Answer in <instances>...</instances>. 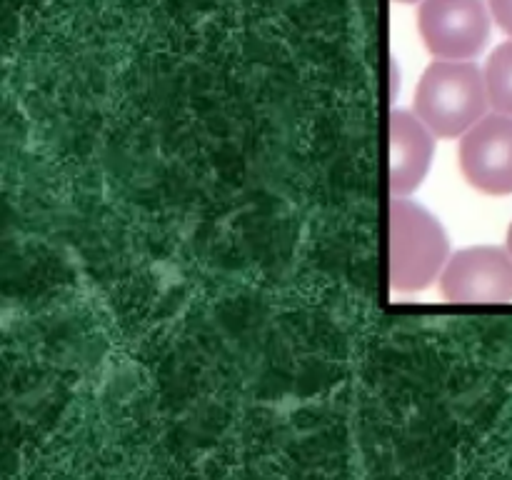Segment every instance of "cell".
Here are the masks:
<instances>
[{"label":"cell","mask_w":512,"mask_h":480,"mask_svg":"<svg viewBox=\"0 0 512 480\" xmlns=\"http://www.w3.org/2000/svg\"><path fill=\"white\" fill-rule=\"evenodd\" d=\"M450 243L430 210L405 195L390 200V288L425 290L448 263Z\"/></svg>","instance_id":"2"},{"label":"cell","mask_w":512,"mask_h":480,"mask_svg":"<svg viewBox=\"0 0 512 480\" xmlns=\"http://www.w3.org/2000/svg\"><path fill=\"white\" fill-rule=\"evenodd\" d=\"M395 3H418V0H395Z\"/></svg>","instance_id":"10"},{"label":"cell","mask_w":512,"mask_h":480,"mask_svg":"<svg viewBox=\"0 0 512 480\" xmlns=\"http://www.w3.org/2000/svg\"><path fill=\"white\" fill-rule=\"evenodd\" d=\"M490 98L485 73L470 60H435L420 75L413 113L438 138H460L483 115Z\"/></svg>","instance_id":"1"},{"label":"cell","mask_w":512,"mask_h":480,"mask_svg":"<svg viewBox=\"0 0 512 480\" xmlns=\"http://www.w3.org/2000/svg\"><path fill=\"white\" fill-rule=\"evenodd\" d=\"M435 153V133L410 110L390 113V190L410 195L423 185Z\"/></svg>","instance_id":"6"},{"label":"cell","mask_w":512,"mask_h":480,"mask_svg":"<svg viewBox=\"0 0 512 480\" xmlns=\"http://www.w3.org/2000/svg\"><path fill=\"white\" fill-rule=\"evenodd\" d=\"M460 170L485 195L512 193V115H483L460 138Z\"/></svg>","instance_id":"5"},{"label":"cell","mask_w":512,"mask_h":480,"mask_svg":"<svg viewBox=\"0 0 512 480\" xmlns=\"http://www.w3.org/2000/svg\"><path fill=\"white\" fill-rule=\"evenodd\" d=\"M508 250L512 253V223H510V230H508Z\"/></svg>","instance_id":"9"},{"label":"cell","mask_w":512,"mask_h":480,"mask_svg":"<svg viewBox=\"0 0 512 480\" xmlns=\"http://www.w3.org/2000/svg\"><path fill=\"white\" fill-rule=\"evenodd\" d=\"M488 8L495 23L512 38V0H488Z\"/></svg>","instance_id":"8"},{"label":"cell","mask_w":512,"mask_h":480,"mask_svg":"<svg viewBox=\"0 0 512 480\" xmlns=\"http://www.w3.org/2000/svg\"><path fill=\"white\" fill-rule=\"evenodd\" d=\"M440 293L450 303H510L512 253L495 245L458 250L440 273Z\"/></svg>","instance_id":"4"},{"label":"cell","mask_w":512,"mask_h":480,"mask_svg":"<svg viewBox=\"0 0 512 480\" xmlns=\"http://www.w3.org/2000/svg\"><path fill=\"white\" fill-rule=\"evenodd\" d=\"M488 98L498 113L512 115V40L498 45L485 63Z\"/></svg>","instance_id":"7"},{"label":"cell","mask_w":512,"mask_h":480,"mask_svg":"<svg viewBox=\"0 0 512 480\" xmlns=\"http://www.w3.org/2000/svg\"><path fill=\"white\" fill-rule=\"evenodd\" d=\"M418 30L438 60H473L490 40V8L483 0H423Z\"/></svg>","instance_id":"3"}]
</instances>
